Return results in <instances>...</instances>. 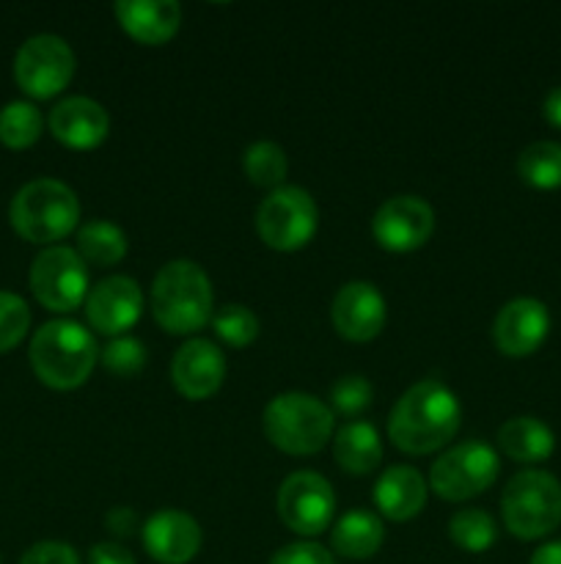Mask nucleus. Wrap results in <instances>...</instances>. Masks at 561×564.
<instances>
[{
  "label": "nucleus",
  "instance_id": "1",
  "mask_svg": "<svg viewBox=\"0 0 561 564\" xmlns=\"http://www.w3.org/2000/svg\"><path fill=\"white\" fill-rule=\"evenodd\" d=\"M462 408L443 380H421L396 400L388 419V435L405 455H432L443 449L460 430Z\"/></svg>",
  "mask_w": 561,
  "mask_h": 564
},
{
  "label": "nucleus",
  "instance_id": "2",
  "mask_svg": "<svg viewBox=\"0 0 561 564\" xmlns=\"http://www.w3.org/2000/svg\"><path fill=\"white\" fill-rule=\"evenodd\" d=\"M152 314L163 330L187 336L215 317V295L209 275L190 259L163 264L152 284Z\"/></svg>",
  "mask_w": 561,
  "mask_h": 564
},
{
  "label": "nucleus",
  "instance_id": "3",
  "mask_svg": "<svg viewBox=\"0 0 561 564\" xmlns=\"http://www.w3.org/2000/svg\"><path fill=\"white\" fill-rule=\"evenodd\" d=\"M97 361V339L75 319H50L31 339V367L50 389H77L91 378Z\"/></svg>",
  "mask_w": 561,
  "mask_h": 564
},
{
  "label": "nucleus",
  "instance_id": "4",
  "mask_svg": "<svg viewBox=\"0 0 561 564\" xmlns=\"http://www.w3.org/2000/svg\"><path fill=\"white\" fill-rule=\"evenodd\" d=\"M11 226L20 237L36 246L64 240L77 229L80 202L75 191L58 180H33L14 193L9 207Z\"/></svg>",
  "mask_w": 561,
  "mask_h": 564
},
{
  "label": "nucleus",
  "instance_id": "5",
  "mask_svg": "<svg viewBox=\"0 0 561 564\" xmlns=\"http://www.w3.org/2000/svg\"><path fill=\"white\" fill-rule=\"evenodd\" d=\"M333 411L302 391H286L264 408L262 427L270 444L286 455H317L333 435Z\"/></svg>",
  "mask_w": 561,
  "mask_h": 564
},
{
  "label": "nucleus",
  "instance_id": "6",
  "mask_svg": "<svg viewBox=\"0 0 561 564\" xmlns=\"http://www.w3.org/2000/svg\"><path fill=\"white\" fill-rule=\"evenodd\" d=\"M504 527L517 540H539L561 523V482L548 471H520L501 496Z\"/></svg>",
  "mask_w": 561,
  "mask_h": 564
},
{
  "label": "nucleus",
  "instance_id": "7",
  "mask_svg": "<svg viewBox=\"0 0 561 564\" xmlns=\"http://www.w3.org/2000/svg\"><path fill=\"white\" fill-rule=\"evenodd\" d=\"M317 229V202L302 187H278L256 209V231L273 251H300L314 240Z\"/></svg>",
  "mask_w": 561,
  "mask_h": 564
},
{
  "label": "nucleus",
  "instance_id": "8",
  "mask_svg": "<svg viewBox=\"0 0 561 564\" xmlns=\"http://www.w3.org/2000/svg\"><path fill=\"white\" fill-rule=\"evenodd\" d=\"M498 452L484 441H465L451 446L435 460L429 471V485L446 501H468L490 488L498 479Z\"/></svg>",
  "mask_w": 561,
  "mask_h": 564
},
{
  "label": "nucleus",
  "instance_id": "9",
  "mask_svg": "<svg viewBox=\"0 0 561 564\" xmlns=\"http://www.w3.org/2000/svg\"><path fill=\"white\" fill-rule=\"evenodd\" d=\"M75 75V53L55 33L25 39L14 55L16 86L33 99H50L64 91Z\"/></svg>",
  "mask_w": 561,
  "mask_h": 564
},
{
  "label": "nucleus",
  "instance_id": "10",
  "mask_svg": "<svg viewBox=\"0 0 561 564\" xmlns=\"http://www.w3.org/2000/svg\"><path fill=\"white\" fill-rule=\"evenodd\" d=\"M31 292L50 312H75L88 297V270L75 248L47 246L31 264Z\"/></svg>",
  "mask_w": 561,
  "mask_h": 564
},
{
  "label": "nucleus",
  "instance_id": "11",
  "mask_svg": "<svg viewBox=\"0 0 561 564\" xmlns=\"http://www.w3.org/2000/svg\"><path fill=\"white\" fill-rule=\"evenodd\" d=\"M336 494L317 471H295L278 488V518L286 529L302 538H317L330 527Z\"/></svg>",
  "mask_w": 561,
  "mask_h": 564
},
{
  "label": "nucleus",
  "instance_id": "12",
  "mask_svg": "<svg viewBox=\"0 0 561 564\" xmlns=\"http://www.w3.org/2000/svg\"><path fill=\"white\" fill-rule=\"evenodd\" d=\"M435 231V209L418 196H394L372 218V235L391 253L418 251Z\"/></svg>",
  "mask_w": 561,
  "mask_h": 564
},
{
  "label": "nucleus",
  "instance_id": "13",
  "mask_svg": "<svg viewBox=\"0 0 561 564\" xmlns=\"http://www.w3.org/2000/svg\"><path fill=\"white\" fill-rule=\"evenodd\" d=\"M143 290L130 275H108L86 297V317L97 334L127 336V330L141 319Z\"/></svg>",
  "mask_w": 561,
  "mask_h": 564
},
{
  "label": "nucleus",
  "instance_id": "14",
  "mask_svg": "<svg viewBox=\"0 0 561 564\" xmlns=\"http://www.w3.org/2000/svg\"><path fill=\"white\" fill-rule=\"evenodd\" d=\"M550 330V312L537 297H515L493 323V341L504 356L526 358L539 350Z\"/></svg>",
  "mask_w": 561,
  "mask_h": 564
},
{
  "label": "nucleus",
  "instance_id": "15",
  "mask_svg": "<svg viewBox=\"0 0 561 564\" xmlns=\"http://www.w3.org/2000/svg\"><path fill=\"white\" fill-rule=\"evenodd\" d=\"M333 328L346 341H372L385 328V297L369 281H350L333 297Z\"/></svg>",
  "mask_w": 561,
  "mask_h": 564
},
{
  "label": "nucleus",
  "instance_id": "16",
  "mask_svg": "<svg viewBox=\"0 0 561 564\" xmlns=\"http://www.w3.org/2000/svg\"><path fill=\"white\" fill-rule=\"evenodd\" d=\"M146 554L160 564H187L201 551V527L179 510H160L141 527Z\"/></svg>",
  "mask_w": 561,
  "mask_h": 564
},
{
  "label": "nucleus",
  "instance_id": "17",
  "mask_svg": "<svg viewBox=\"0 0 561 564\" xmlns=\"http://www.w3.org/2000/svg\"><path fill=\"white\" fill-rule=\"evenodd\" d=\"M226 358L209 339H190L170 361V380L185 400H209L223 386Z\"/></svg>",
  "mask_w": 561,
  "mask_h": 564
},
{
  "label": "nucleus",
  "instance_id": "18",
  "mask_svg": "<svg viewBox=\"0 0 561 564\" xmlns=\"http://www.w3.org/2000/svg\"><path fill=\"white\" fill-rule=\"evenodd\" d=\"M108 130V110L91 97H66L50 110V132L69 149H97Z\"/></svg>",
  "mask_w": 561,
  "mask_h": 564
},
{
  "label": "nucleus",
  "instance_id": "19",
  "mask_svg": "<svg viewBox=\"0 0 561 564\" xmlns=\"http://www.w3.org/2000/svg\"><path fill=\"white\" fill-rule=\"evenodd\" d=\"M116 20L141 44H163L182 25V6L176 0H119Z\"/></svg>",
  "mask_w": 561,
  "mask_h": 564
},
{
  "label": "nucleus",
  "instance_id": "20",
  "mask_svg": "<svg viewBox=\"0 0 561 564\" xmlns=\"http://www.w3.org/2000/svg\"><path fill=\"white\" fill-rule=\"evenodd\" d=\"M374 507L394 523L413 521L427 507V482L410 466H391L374 485Z\"/></svg>",
  "mask_w": 561,
  "mask_h": 564
},
{
  "label": "nucleus",
  "instance_id": "21",
  "mask_svg": "<svg viewBox=\"0 0 561 564\" xmlns=\"http://www.w3.org/2000/svg\"><path fill=\"white\" fill-rule=\"evenodd\" d=\"M333 457L341 471L352 477H366L383 463V441L369 422H350L336 433Z\"/></svg>",
  "mask_w": 561,
  "mask_h": 564
},
{
  "label": "nucleus",
  "instance_id": "22",
  "mask_svg": "<svg viewBox=\"0 0 561 564\" xmlns=\"http://www.w3.org/2000/svg\"><path fill=\"white\" fill-rule=\"evenodd\" d=\"M498 446L515 463H542L553 455V430L534 416H515L501 424Z\"/></svg>",
  "mask_w": 561,
  "mask_h": 564
},
{
  "label": "nucleus",
  "instance_id": "23",
  "mask_svg": "<svg viewBox=\"0 0 561 564\" xmlns=\"http://www.w3.org/2000/svg\"><path fill=\"white\" fill-rule=\"evenodd\" d=\"M385 540L383 521L369 510H352L339 518L330 532V545L344 560H372Z\"/></svg>",
  "mask_w": 561,
  "mask_h": 564
},
{
  "label": "nucleus",
  "instance_id": "24",
  "mask_svg": "<svg viewBox=\"0 0 561 564\" xmlns=\"http://www.w3.org/2000/svg\"><path fill=\"white\" fill-rule=\"evenodd\" d=\"M127 235L110 220H88L77 231V248L82 262L99 264V268H110V264H119L127 257Z\"/></svg>",
  "mask_w": 561,
  "mask_h": 564
},
{
  "label": "nucleus",
  "instance_id": "25",
  "mask_svg": "<svg viewBox=\"0 0 561 564\" xmlns=\"http://www.w3.org/2000/svg\"><path fill=\"white\" fill-rule=\"evenodd\" d=\"M517 174L526 185L537 191H556L561 187V143L537 141L526 147L517 158Z\"/></svg>",
  "mask_w": 561,
  "mask_h": 564
},
{
  "label": "nucleus",
  "instance_id": "26",
  "mask_svg": "<svg viewBox=\"0 0 561 564\" xmlns=\"http://www.w3.org/2000/svg\"><path fill=\"white\" fill-rule=\"evenodd\" d=\"M242 169L245 176L251 180V185L264 187V191H278L284 187L286 180V152L273 141H256L245 149V158H242Z\"/></svg>",
  "mask_w": 561,
  "mask_h": 564
},
{
  "label": "nucleus",
  "instance_id": "27",
  "mask_svg": "<svg viewBox=\"0 0 561 564\" xmlns=\"http://www.w3.org/2000/svg\"><path fill=\"white\" fill-rule=\"evenodd\" d=\"M449 538L468 554H484L498 540V527L484 510H460L449 521Z\"/></svg>",
  "mask_w": 561,
  "mask_h": 564
},
{
  "label": "nucleus",
  "instance_id": "28",
  "mask_svg": "<svg viewBox=\"0 0 561 564\" xmlns=\"http://www.w3.org/2000/svg\"><path fill=\"white\" fill-rule=\"evenodd\" d=\"M42 113L33 102L14 99L0 108V141L9 149H28L42 135Z\"/></svg>",
  "mask_w": 561,
  "mask_h": 564
},
{
  "label": "nucleus",
  "instance_id": "29",
  "mask_svg": "<svg viewBox=\"0 0 561 564\" xmlns=\"http://www.w3.org/2000/svg\"><path fill=\"white\" fill-rule=\"evenodd\" d=\"M212 328L215 336L229 347H248L258 336V317L248 306L231 303V306H223L215 314Z\"/></svg>",
  "mask_w": 561,
  "mask_h": 564
},
{
  "label": "nucleus",
  "instance_id": "30",
  "mask_svg": "<svg viewBox=\"0 0 561 564\" xmlns=\"http://www.w3.org/2000/svg\"><path fill=\"white\" fill-rule=\"evenodd\" d=\"M31 328V308L14 292L0 290V352L11 350Z\"/></svg>",
  "mask_w": 561,
  "mask_h": 564
},
{
  "label": "nucleus",
  "instance_id": "31",
  "mask_svg": "<svg viewBox=\"0 0 561 564\" xmlns=\"http://www.w3.org/2000/svg\"><path fill=\"white\" fill-rule=\"evenodd\" d=\"M374 400V389L366 378L361 375H344L341 380H336L333 389H330V402H333L336 411L341 416H358V413L366 411Z\"/></svg>",
  "mask_w": 561,
  "mask_h": 564
},
{
  "label": "nucleus",
  "instance_id": "32",
  "mask_svg": "<svg viewBox=\"0 0 561 564\" xmlns=\"http://www.w3.org/2000/svg\"><path fill=\"white\" fill-rule=\"evenodd\" d=\"M102 364L119 378L127 375H138L146 364V347L135 339V336H116L108 341L102 350Z\"/></svg>",
  "mask_w": 561,
  "mask_h": 564
},
{
  "label": "nucleus",
  "instance_id": "33",
  "mask_svg": "<svg viewBox=\"0 0 561 564\" xmlns=\"http://www.w3.org/2000/svg\"><path fill=\"white\" fill-rule=\"evenodd\" d=\"M20 564H80V556L69 543H58V540H44V543L31 545L22 554Z\"/></svg>",
  "mask_w": 561,
  "mask_h": 564
},
{
  "label": "nucleus",
  "instance_id": "34",
  "mask_svg": "<svg viewBox=\"0 0 561 564\" xmlns=\"http://www.w3.org/2000/svg\"><path fill=\"white\" fill-rule=\"evenodd\" d=\"M270 564H336L333 554L319 543H292L275 551Z\"/></svg>",
  "mask_w": 561,
  "mask_h": 564
},
{
  "label": "nucleus",
  "instance_id": "35",
  "mask_svg": "<svg viewBox=\"0 0 561 564\" xmlns=\"http://www.w3.org/2000/svg\"><path fill=\"white\" fill-rule=\"evenodd\" d=\"M88 564H135V556L119 543H97L88 551Z\"/></svg>",
  "mask_w": 561,
  "mask_h": 564
},
{
  "label": "nucleus",
  "instance_id": "36",
  "mask_svg": "<svg viewBox=\"0 0 561 564\" xmlns=\"http://www.w3.org/2000/svg\"><path fill=\"white\" fill-rule=\"evenodd\" d=\"M105 527H108L116 538H132L138 529V516L132 510H127V507H116V510H110L108 518H105Z\"/></svg>",
  "mask_w": 561,
  "mask_h": 564
},
{
  "label": "nucleus",
  "instance_id": "37",
  "mask_svg": "<svg viewBox=\"0 0 561 564\" xmlns=\"http://www.w3.org/2000/svg\"><path fill=\"white\" fill-rule=\"evenodd\" d=\"M542 110H544V119H548L550 124L559 127V130H561V86H556L553 91L544 97Z\"/></svg>",
  "mask_w": 561,
  "mask_h": 564
},
{
  "label": "nucleus",
  "instance_id": "38",
  "mask_svg": "<svg viewBox=\"0 0 561 564\" xmlns=\"http://www.w3.org/2000/svg\"><path fill=\"white\" fill-rule=\"evenodd\" d=\"M531 564H561V540H556V543H544L542 549L534 551Z\"/></svg>",
  "mask_w": 561,
  "mask_h": 564
},
{
  "label": "nucleus",
  "instance_id": "39",
  "mask_svg": "<svg viewBox=\"0 0 561 564\" xmlns=\"http://www.w3.org/2000/svg\"><path fill=\"white\" fill-rule=\"evenodd\" d=\"M0 564H3V562H0Z\"/></svg>",
  "mask_w": 561,
  "mask_h": 564
}]
</instances>
